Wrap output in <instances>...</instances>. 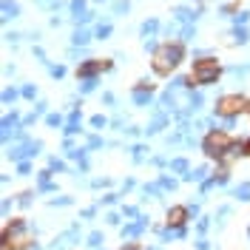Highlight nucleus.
Returning a JSON list of instances; mask_svg holds the SVG:
<instances>
[{"mask_svg":"<svg viewBox=\"0 0 250 250\" xmlns=\"http://www.w3.org/2000/svg\"><path fill=\"white\" fill-rule=\"evenodd\" d=\"M228 148H230V137H228V134H222V131L208 134V140H205V151H208L210 156H222Z\"/></svg>","mask_w":250,"mask_h":250,"instance_id":"nucleus-1","label":"nucleus"},{"mask_svg":"<svg viewBox=\"0 0 250 250\" xmlns=\"http://www.w3.org/2000/svg\"><path fill=\"white\" fill-rule=\"evenodd\" d=\"M179 54H182V51H179V48L176 46H165L162 48V51H159V54H156V71H159V74H165V71H171L173 65H176V62H179Z\"/></svg>","mask_w":250,"mask_h":250,"instance_id":"nucleus-2","label":"nucleus"},{"mask_svg":"<svg viewBox=\"0 0 250 250\" xmlns=\"http://www.w3.org/2000/svg\"><path fill=\"white\" fill-rule=\"evenodd\" d=\"M216 74H219V65L213 60L196 62V65H193V77H196V83H210V80H216Z\"/></svg>","mask_w":250,"mask_h":250,"instance_id":"nucleus-3","label":"nucleus"},{"mask_svg":"<svg viewBox=\"0 0 250 250\" xmlns=\"http://www.w3.org/2000/svg\"><path fill=\"white\" fill-rule=\"evenodd\" d=\"M245 105H248V103H245L242 97H225V100L216 105V111L222 114V117H233V114H239V111H245Z\"/></svg>","mask_w":250,"mask_h":250,"instance_id":"nucleus-4","label":"nucleus"},{"mask_svg":"<svg viewBox=\"0 0 250 250\" xmlns=\"http://www.w3.org/2000/svg\"><path fill=\"white\" fill-rule=\"evenodd\" d=\"M185 216H188L185 208H173L171 213H168V222H171V225H182V222H185Z\"/></svg>","mask_w":250,"mask_h":250,"instance_id":"nucleus-5","label":"nucleus"}]
</instances>
